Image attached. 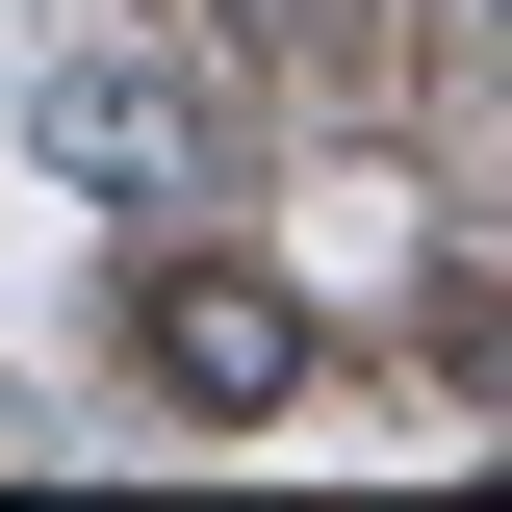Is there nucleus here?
Instances as JSON below:
<instances>
[{
  "mask_svg": "<svg viewBox=\"0 0 512 512\" xmlns=\"http://www.w3.org/2000/svg\"><path fill=\"white\" fill-rule=\"evenodd\" d=\"M26 128H52L77 205H231V103H205V52H154L128 0L26 52Z\"/></svg>",
  "mask_w": 512,
  "mask_h": 512,
  "instance_id": "obj_1",
  "label": "nucleus"
},
{
  "mask_svg": "<svg viewBox=\"0 0 512 512\" xmlns=\"http://www.w3.org/2000/svg\"><path fill=\"white\" fill-rule=\"evenodd\" d=\"M128 384L205 410V436H256V410H308V308H282L256 256H154V282H128Z\"/></svg>",
  "mask_w": 512,
  "mask_h": 512,
  "instance_id": "obj_2",
  "label": "nucleus"
},
{
  "mask_svg": "<svg viewBox=\"0 0 512 512\" xmlns=\"http://www.w3.org/2000/svg\"><path fill=\"white\" fill-rule=\"evenodd\" d=\"M205 26H308V0H205Z\"/></svg>",
  "mask_w": 512,
  "mask_h": 512,
  "instance_id": "obj_3",
  "label": "nucleus"
}]
</instances>
